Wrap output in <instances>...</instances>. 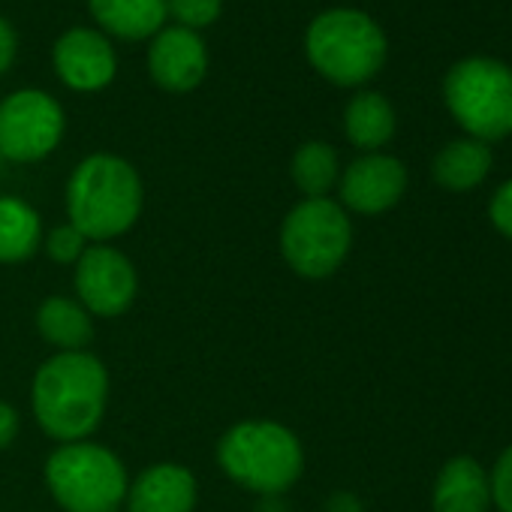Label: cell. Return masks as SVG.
Instances as JSON below:
<instances>
[{
    "label": "cell",
    "instance_id": "18",
    "mask_svg": "<svg viewBox=\"0 0 512 512\" xmlns=\"http://www.w3.org/2000/svg\"><path fill=\"white\" fill-rule=\"evenodd\" d=\"M491 172V148L479 139H455L443 145L431 163V175L443 190L464 193L479 187Z\"/></svg>",
    "mask_w": 512,
    "mask_h": 512
},
{
    "label": "cell",
    "instance_id": "10",
    "mask_svg": "<svg viewBox=\"0 0 512 512\" xmlns=\"http://www.w3.org/2000/svg\"><path fill=\"white\" fill-rule=\"evenodd\" d=\"M338 190L344 211L383 214L407 193V166L392 154H362L341 172Z\"/></svg>",
    "mask_w": 512,
    "mask_h": 512
},
{
    "label": "cell",
    "instance_id": "15",
    "mask_svg": "<svg viewBox=\"0 0 512 512\" xmlns=\"http://www.w3.org/2000/svg\"><path fill=\"white\" fill-rule=\"evenodd\" d=\"M88 10L100 34L130 43L160 34L166 22V0H88Z\"/></svg>",
    "mask_w": 512,
    "mask_h": 512
},
{
    "label": "cell",
    "instance_id": "5",
    "mask_svg": "<svg viewBox=\"0 0 512 512\" xmlns=\"http://www.w3.org/2000/svg\"><path fill=\"white\" fill-rule=\"evenodd\" d=\"M43 482L64 512H121L130 473L115 449L94 440H79L58 443L49 452Z\"/></svg>",
    "mask_w": 512,
    "mask_h": 512
},
{
    "label": "cell",
    "instance_id": "12",
    "mask_svg": "<svg viewBox=\"0 0 512 512\" xmlns=\"http://www.w3.org/2000/svg\"><path fill=\"white\" fill-rule=\"evenodd\" d=\"M148 73L169 94H187L202 85L208 73V49L196 31L187 28H163L151 37L148 49Z\"/></svg>",
    "mask_w": 512,
    "mask_h": 512
},
{
    "label": "cell",
    "instance_id": "25",
    "mask_svg": "<svg viewBox=\"0 0 512 512\" xmlns=\"http://www.w3.org/2000/svg\"><path fill=\"white\" fill-rule=\"evenodd\" d=\"M22 431V416L10 401H0V452L10 449Z\"/></svg>",
    "mask_w": 512,
    "mask_h": 512
},
{
    "label": "cell",
    "instance_id": "27",
    "mask_svg": "<svg viewBox=\"0 0 512 512\" xmlns=\"http://www.w3.org/2000/svg\"><path fill=\"white\" fill-rule=\"evenodd\" d=\"M323 512H365V503L353 491H335L329 494Z\"/></svg>",
    "mask_w": 512,
    "mask_h": 512
},
{
    "label": "cell",
    "instance_id": "3",
    "mask_svg": "<svg viewBox=\"0 0 512 512\" xmlns=\"http://www.w3.org/2000/svg\"><path fill=\"white\" fill-rule=\"evenodd\" d=\"M217 467L238 488L281 497L305 473V449L296 431L275 419H244L229 425L214 449Z\"/></svg>",
    "mask_w": 512,
    "mask_h": 512
},
{
    "label": "cell",
    "instance_id": "2",
    "mask_svg": "<svg viewBox=\"0 0 512 512\" xmlns=\"http://www.w3.org/2000/svg\"><path fill=\"white\" fill-rule=\"evenodd\" d=\"M67 223L91 244L127 235L145 208V184L136 166L118 154H88L67 181Z\"/></svg>",
    "mask_w": 512,
    "mask_h": 512
},
{
    "label": "cell",
    "instance_id": "23",
    "mask_svg": "<svg viewBox=\"0 0 512 512\" xmlns=\"http://www.w3.org/2000/svg\"><path fill=\"white\" fill-rule=\"evenodd\" d=\"M488 485H491V503L500 512H512V446H506L503 455L494 461L488 473Z\"/></svg>",
    "mask_w": 512,
    "mask_h": 512
},
{
    "label": "cell",
    "instance_id": "7",
    "mask_svg": "<svg viewBox=\"0 0 512 512\" xmlns=\"http://www.w3.org/2000/svg\"><path fill=\"white\" fill-rule=\"evenodd\" d=\"M281 256L293 275L305 281L332 278L353 247V223L341 202L302 199L296 202L281 223Z\"/></svg>",
    "mask_w": 512,
    "mask_h": 512
},
{
    "label": "cell",
    "instance_id": "9",
    "mask_svg": "<svg viewBox=\"0 0 512 512\" xmlns=\"http://www.w3.org/2000/svg\"><path fill=\"white\" fill-rule=\"evenodd\" d=\"M76 302L100 320L124 317L139 296V275L133 260L112 244H88L73 269Z\"/></svg>",
    "mask_w": 512,
    "mask_h": 512
},
{
    "label": "cell",
    "instance_id": "21",
    "mask_svg": "<svg viewBox=\"0 0 512 512\" xmlns=\"http://www.w3.org/2000/svg\"><path fill=\"white\" fill-rule=\"evenodd\" d=\"M88 244L91 241L70 223H61V226H55L52 232L43 235V250H46L49 260L58 263V266H76L82 260V253L88 250Z\"/></svg>",
    "mask_w": 512,
    "mask_h": 512
},
{
    "label": "cell",
    "instance_id": "6",
    "mask_svg": "<svg viewBox=\"0 0 512 512\" xmlns=\"http://www.w3.org/2000/svg\"><path fill=\"white\" fill-rule=\"evenodd\" d=\"M443 100L470 139L500 142L512 136V67L473 55L452 64L443 79Z\"/></svg>",
    "mask_w": 512,
    "mask_h": 512
},
{
    "label": "cell",
    "instance_id": "26",
    "mask_svg": "<svg viewBox=\"0 0 512 512\" xmlns=\"http://www.w3.org/2000/svg\"><path fill=\"white\" fill-rule=\"evenodd\" d=\"M16 52H19V40H16V31L7 19H0V76H4L13 61H16Z\"/></svg>",
    "mask_w": 512,
    "mask_h": 512
},
{
    "label": "cell",
    "instance_id": "1",
    "mask_svg": "<svg viewBox=\"0 0 512 512\" xmlns=\"http://www.w3.org/2000/svg\"><path fill=\"white\" fill-rule=\"evenodd\" d=\"M109 407V371L100 356L55 353L31 380V413L55 443L91 440Z\"/></svg>",
    "mask_w": 512,
    "mask_h": 512
},
{
    "label": "cell",
    "instance_id": "24",
    "mask_svg": "<svg viewBox=\"0 0 512 512\" xmlns=\"http://www.w3.org/2000/svg\"><path fill=\"white\" fill-rule=\"evenodd\" d=\"M488 220L500 235L512 238V178L494 190V196L488 202Z\"/></svg>",
    "mask_w": 512,
    "mask_h": 512
},
{
    "label": "cell",
    "instance_id": "14",
    "mask_svg": "<svg viewBox=\"0 0 512 512\" xmlns=\"http://www.w3.org/2000/svg\"><path fill=\"white\" fill-rule=\"evenodd\" d=\"M434 512H488L491 509V485L482 464L470 455L449 458L431 488Z\"/></svg>",
    "mask_w": 512,
    "mask_h": 512
},
{
    "label": "cell",
    "instance_id": "20",
    "mask_svg": "<svg viewBox=\"0 0 512 512\" xmlns=\"http://www.w3.org/2000/svg\"><path fill=\"white\" fill-rule=\"evenodd\" d=\"M290 175L305 199H323L332 193V187H338L341 178L338 151L329 142H305L290 160Z\"/></svg>",
    "mask_w": 512,
    "mask_h": 512
},
{
    "label": "cell",
    "instance_id": "13",
    "mask_svg": "<svg viewBox=\"0 0 512 512\" xmlns=\"http://www.w3.org/2000/svg\"><path fill=\"white\" fill-rule=\"evenodd\" d=\"M199 500V482L190 467L178 461H157L130 479L124 509L127 512H193Z\"/></svg>",
    "mask_w": 512,
    "mask_h": 512
},
{
    "label": "cell",
    "instance_id": "17",
    "mask_svg": "<svg viewBox=\"0 0 512 512\" xmlns=\"http://www.w3.org/2000/svg\"><path fill=\"white\" fill-rule=\"evenodd\" d=\"M43 235V217L31 202L0 196V266L28 263L43 250Z\"/></svg>",
    "mask_w": 512,
    "mask_h": 512
},
{
    "label": "cell",
    "instance_id": "4",
    "mask_svg": "<svg viewBox=\"0 0 512 512\" xmlns=\"http://www.w3.org/2000/svg\"><path fill=\"white\" fill-rule=\"evenodd\" d=\"M386 34L362 10L335 7L320 13L305 34L308 64L341 88L371 82L386 64Z\"/></svg>",
    "mask_w": 512,
    "mask_h": 512
},
{
    "label": "cell",
    "instance_id": "19",
    "mask_svg": "<svg viewBox=\"0 0 512 512\" xmlns=\"http://www.w3.org/2000/svg\"><path fill=\"white\" fill-rule=\"evenodd\" d=\"M344 133L365 154L380 151L395 136V109L377 91H359L344 109Z\"/></svg>",
    "mask_w": 512,
    "mask_h": 512
},
{
    "label": "cell",
    "instance_id": "8",
    "mask_svg": "<svg viewBox=\"0 0 512 512\" xmlns=\"http://www.w3.org/2000/svg\"><path fill=\"white\" fill-rule=\"evenodd\" d=\"M64 130L61 103L40 88H22L0 100V160L40 163L61 145Z\"/></svg>",
    "mask_w": 512,
    "mask_h": 512
},
{
    "label": "cell",
    "instance_id": "16",
    "mask_svg": "<svg viewBox=\"0 0 512 512\" xmlns=\"http://www.w3.org/2000/svg\"><path fill=\"white\" fill-rule=\"evenodd\" d=\"M37 332L58 353H79L94 341V317L70 296H49L37 308Z\"/></svg>",
    "mask_w": 512,
    "mask_h": 512
},
{
    "label": "cell",
    "instance_id": "22",
    "mask_svg": "<svg viewBox=\"0 0 512 512\" xmlns=\"http://www.w3.org/2000/svg\"><path fill=\"white\" fill-rule=\"evenodd\" d=\"M223 0H166V16L178 22V28L202 31L220 19Z\"/></svg>",
    "mask_w": 512,
    "mask_h": 512
},
{
    "label": "cell",
    "instance_id": "28",
    "mask_svg": "<svg viewBox=\"0 0 512 512\" xmlns=\"http://www.w3.org/2000/svg\"><path fill=\"white\" fill-rule=\"evenodd\" d=\"M0 163H4V160H0Z\"/></svg>",
    "mask_w": 512,
    "mask_h": 512
},
{
    "label": "cell",
    "instance_id": "11",
    "mask_svg": "<svg viewBox=\"0 0 512 512\" xmlns=\"http://www.w3.org/2000/svg\"><path fill=\"white\" fill-rule=\"evenodd\" d=\"M52 64L58 79L79 94H97L109 88L118 73L112 43L94 28H70L61 34L52 49Z\"/></svg>",
    "mask_w": 512,
    "mask_h": 512
}]
</instances>
